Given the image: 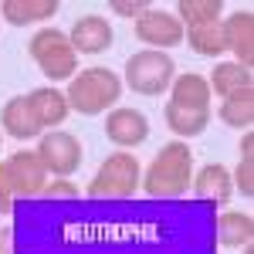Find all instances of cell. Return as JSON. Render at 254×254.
<instances>
[{"label": "cell", "mask_w": 254, "mask_h": 254, "mask_svg": "<svg viewBox=\"0 0 254 254\" xmlns=\"http://www.w3.org/2000/svg\"><path fill=\"white\" fill-rule=\"evenodd\" d=\"M109 10H116L119 17H142L146 10H153L149 7V0H109Z\"/></svg>", "instance_id": "obj_25"}, {"label": "cell", "mask_w": 254, "mask_h": 254, "mask_svg": "<svg viewBox=\"0 0 254 254\" xmlns=\"http://www.w3.org/2000/svg\"><path fill=\"white\" fill-rule=\"evenodd\" d=\"M210 122V112H187V109H176L173 102H166V126L173 129L176 136L190 139V136H200Z\"/></svg>", "instance_id": "obj_21"}, {"label": "cell", "mask_w": 254, "mask_h": 254, "mask_svg": "<svg viewBox=\"0 0 254 254\" xmlns=\"http://www.w3.org/2000/svg\"><path fill=\"white\" fill-rule=\"evenodd\" d=\"M119 95H122V81L109 68H88V71L75 75L71 85H68V92H64L68 109H75L81 116H102V112H109L119 102Z\"/></svg>", "instance_id": "obj_2"}, {"label": "cell", "mask_w": 254, "mask_h": 254, "mask_svg": "<svg viewBox=\"0 0 254 254\" xmlns=\"http://www.w3.org/2000/svg\"><path fill=\"white\" fill-rule=\"evenodd\" d=\"M3 170H7L14 196H38L44 190V183H48V170H44L41 156L38 153H27V149L14 153L3 163Z\"/></svg>", "instance_id": "obj_7"}, {"label": "cell", "mask_w": 254, "mask_h": 254, "mask_svg": "<svg viewBox=\"0 0 254 254\" xmlns=\"http://www.w3.org/2000/svg\"><path fill=\"white\" fill-rule=\"evenodd\" d=\"M0 254H14V241H10L7 227H0Z\"/></svg>", "instance_id": "obj_27"}, {"label": "cell", "mask_w": 254, "mask_h": 254, "mask_svg": "<svg viewBox=\"0 0 254 254\" xmlns=\"http://www.w3.org/2000/svg\"><path fill=\"white\" fill-rule=\"evenodd\" d=\"M14 207V190H10V180H7V170L0 163V214H10Z\"/></svg>", "instance_id": "obj_26"}, {"label": "cell", "mask_w": 254, "mask_h": 254, "mask_svg": "<svg viewBox=\"0 0 254 254\" xmlns=\"http://www.w3.org/2000/svg\"><path fill=\"white\" fill-rule=\"evenodd\" d=\"M27 102H31L34 116L41 119V126H61L71 112L64 92H55V88H34V92H27Z\"/></svg>", "instance_id": "obj_16"}, {"label": "cell", "mask_w": 254, "mask_h": 254, "mask_svg": "<svg viewBox=\"0 0 254 254\" xmlns=\"http://www.w3.org/2000/svg\"><path fill=\"white\" fill-rule=\"evenodd\" d=\"M220 34H224V48L234 51L237 64L251 68V61H254V14L251 10H237L227 20H220Z\"/></svg>", "instance_id": "obj_9"}, {"label": "cell", "mask_w": 254, "mask_h": 254, "mask_svg": "<svg viewBox=\"0 0 254 254\" xmlns=\"http://www.w3.org/2000/svg\"><path fill=\"white\" fill-rule=\"evenodd\" d=\"M254 237V220L251 214H220L217 217V241L224 244V248H244V244H251Z\"/></svg>", "instance_id": "obj_18"}, {"label": "cell", "mask_w": 254, "mask_h": 254, "mask_svg": "<svg viewBox=\"0 0 254 254\" xmlns=\"http://www.w3.org/2000/svg\"><path fill=\"white\" fill-rule=\"evenodd\" d=\"M220 119L234 129H251L254 122V88H244V92H234V95L224 98L220 105Z\"/></svg>", "instance_id": "obj_20"}, {"label": "cell", "mask_w": 254, "mask_h": 254, "mask_svg": "<svg viewBox=\"0 0 254 254\" xmlns=\"http://www.w3.org/2000/svg\"><path fill=\"white\" fill-rule=\"evenodd\" d=\"M190 48H193L196 55H203V58H217V55H224L227 48H224V34H220V24H207V27H193L190 34Z\"/></svg>", "instance_id": "obj_22"}, {"label": "cell", "mask_w": 254, "mask_h": 254, "mask_svg": "<svg viewBox=\"0 0 254 254\" xmlns=\"http://www.w3.org/2000/svg\"><path fill=\"white\" fill-rule=\"evenodd\" d=\"M34 153L41 156L44 170L55 173V176H61V180L81 166V142L71 136V132H58V129H55V132L41 136V142H38Z\"/></svg>", "instance_id": "obj_6"}, {"label": "cell", "mask_w": 254, "mask_h": 254, "mask_svg": "<svg viewBox=\"0 0 254 254\" xmlns=\"http://www.w3.org/2000/svg\"><path fill=\"white\" fill-rule=\"evenodd\" d=\"M0 126H3V132L14 139H34L41 136V119L34 116V109H31V102L27 95H17L10 98L7 105H3V112H0Z\"/></svg>", "instance_id": "obj_12"}, {"label": "cell", "mask_w": 254, "mask_h": 254, "mask_svg": "<svg viewBox=\"0 0 254 254\" xmlns=\"http://www.w3.org/2000/svg\"><path fill=\"white\" fill-rule=\"evenodd\" d=\"M231 180L244 196H254V156H241V166L234 170Z\"/></svg>", "instance_id": "obj_23"}, {"label": "cell", "mask_w": 254, "mask_h": 254, "mask_svg": "<svg viewBox=\"0 0 254 254\" xmlns=\"http://www.w3.org/2000/svg\"><path fill=\"white\" fill-rule=\"evenodd\" d=\"M176 10H180V17H176V20L187 24V27L193 31V27L220 24V10H224V3H220V0H180Z\"/></svg>", "instance_id": "obj_19"}, {"label": "cell", "mask_w": 254, "mask_h": 254, "mask_svg": "<svg viewBox=\"0 0 254 254\" xmlns=\"http://www.w3.org/2000/svg\"><path fill=\"white\" fill-rule=\"evenodd\" d=\"M136 34L146 41V44H153V51L176 48L180 41L187 38V31H183V24L176 20V14H166V10H146V14L136 20Z\"/></svg>", "instance_id": "obj_8"}, {"label": "cell", "mask_w": 254, "mask_h": 254, "mask_svg": "<svg viewBox=\"0 0 254 254\" xmlns=\"http://www.w3.org/2000/svg\"><path fill=\"white\" fill-rule=\"evenodd\" d=\"M41 196L44 200H78V187L71 180H55V183H44Z\"/></svg>", "instance_id": "obj_24"}, {"label": "cell", "mask_w": 254, "mask_h": 254, "mask_svg": "<svg viewBox=\"0 0 254 254\" xmlns=\"http://www.w3.org/2000/svg\"><path fill=\"white\" fill-rule=\"evenodd\" d=\"M55 10H58V0H3L0 3V17L7 24H14V27L48 20Z\"/></svg>", "instance_id": "obj_15"}, {"label": "cell", "mask_w": 254, "mask_h": 254, "mask_svg": "<svg viewBox=\"0 0 254 254\" xmlns=\"http://www.w3.org/2000/svg\"><path fill=\"white\" fill-rule=\"evenodd\" d=\"M190 176H193V153L187 142H166L149 163V170L142 176V187L153 200H180L190 190Z\"/></svg>", "instance_id": "obj_1"}, {"label": "cell", "mask_w": 254, "mask_h": 254, "mask_svg": "<svg viewBox=\"0 0 254 254\" xmlns=\"http://www.w3.org/2000/svg\"><path fill=\"white\" fill-rule=\"evenodd\" d=\"M105 136L112 139L116 146H139L149 136V119L142 116L139 109H116L105 119Z\"/></svg>", "instance_id": "obj_11"}, {"label": "cell", "mask_w": 254, "mask_h": 254, "mask_svg": "<svg viewBox=\"0 0 254 254\" xmlns=\"http://www.w3.org/2000/svg\"><path fill=\"white\" fill-rule=\"evenodd\" d=\"M244 254H254V248H251V244H244Z\"/></svg>", "instance_id": "obj_29"}, {"label": "cell", "mask_w": 254, "mask_h": 254, "mask_svg": "<svg viewBox=\"0 0 254 254\" xmlns=\"http://www.w3.org/2000/svg\"><path fill=\"white\" fill-rule=\"evenodd\" d=\"M170 92H173L170 102H173L176 109H187V112H210L214 92H210L207 78H200V75H180V78H173Z\"/></svg>", "instance_id": "obj_14"}, {"label": "cell", "mask_w": 254, "mask_h": 254, "mask_svg": "<svg viewBox=\"0 0 254 254\" xmlns=\"http://www.w3.org/2000/svg\"><path fill=\"white\" fill-rule=\"evenodd\" d=\"M193 193H196V200H207V203L220 207V203H227L231 193H234V180H231V173L220 163H207L193 176Z\"/></svg>", "instance_id": "obj_13"}, {"label": "cell", "mask_w": 254, "mask_h": 254, "mask_svg": "<svg viewBox=\"0 0 254 254\" xmlns=\"http://www.w3.org/2000/svg\"><path fill=\"white\" fill-rule=\"evenodd\" d=\"M142 170H139V159L126 149H119L98 166V173L92 176L88 183V196L92 200H129L136 193L139 180H142Z\"/></svg>", "instance_id": "obj_3"}, {"label": "cell", "mask_w": 254, "mask_h": 254, "mask_svg": "<svg viewBox=\"0 0 254 254\" xmlns=\"http://www.w3.org/2000/svg\"><path fill=\"white\" fill-rule=\"evenodd\" d=\"M210 92H217L220 98L234 95V92H244V88H254L251 68L237 64V61H224V64H214V75H210Z\"/></svg>", "instance_id": "obj_17"}, {"label": "cell", "mask_w": 254, "mask_h": 254, "mask_svg": "<svg viewBox=\"0 0 254 254\" xmlns=\"http://www.w3.org/2000/svg\"><path fill=\"white\" fill-rule=\"evenodd\" d=\"M71 48H75V55H102V51H109L112 48V27H109V20L98 17V14H88V17H78L75 20V27H71Z\"/></svg>", "instance_id": "obj_10"}, {"label": "cell", "mask_w": 254, "mask_h": 254, "mask_svg": "<svg viewBox=\"0 0 254 254\" xmlns=\"http://www.w3.org/2000/svg\"><path fill=\"white\" fill-rule=\"evenodd\" d=\"M241 156H254V132H251V129L244 132V142H241Z\"/></svg>", "instance_id": "obj_28"}, {"label": "cell", "mask_w": 254, "mask_h": 254, "mask_svg": "<svg viewBox=\"0 0 254 254\" xmlns=\"http://www.w3.org/2000/svg\"><path fill=\"white\" fill-rule=\"evenodd\" d=\"M27 51H31V58L38 61V68L51 81L75 78L78 55H75L68 34H61L58 27H44V31H38V34L31 38V44H27Z\"/></svg>", "instance_id": "obj_4"}, {"label": "cell", "mask_w": 254, "mask_h": 254, "mask_svg": "<svg viewBox=\"0 0 254 254\" xmlns=\"http://www.w3.org/2000/svg\"><path fill=\"white\" fill-rule=\"evenodd\" d=\"M176 78V64L163 51H139L126 61V85L139 95H159L166 92Z\"/></svg>", "instance_id": "obj_5"}]
</instances>
